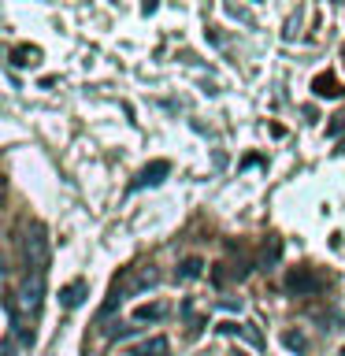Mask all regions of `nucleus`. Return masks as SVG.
<instances>
[{
  "label": "nucleus",
  "mask_w": 345,
  "mask_h": 356,
  "mask_svg": "<svg viewBox=\"0 0 345 356\" xmlns=\"http://www.w3.org/2000/svg\"><path fill=\"white\" fill-rule=\"evenodd\" d=\"M41 297H45V278L41 275H26V282L15 297H8V319H11V330L19 327V312L26 316H38L41 312Z\"/></svg>",
  "instance_id": "1"
},
{
  "label": "nucleus",
  "mask_w": 345,
  "mask_h": 356,
  "mask_svg": "<svg viewBox=\"0 0 345 356\" xmlns=\"http://www.w3.org/2000/svg\"><path fill=\"white\" fill-rule=\"evenodd\" d=\"M22 264L33 275H45V267H49V238H45L41 227H30L26 238H22Z\"/></svg>",
  "instance_id": "2"
},
{
  "label": "nucleus",
  "mask_w": 345,
  "mask_h": 356,
  "mask_svg": "<svg viewBox=\"0 0 345 356\" xmlns=\"http://www.w3.org/2000/svg\"><path fill=\"white\" fill-rule=\"evenodd\" d=\"M286 289H294V293H319L323 278L312 271V267H294V271L286 275Z\"/></svg>",
  "instance_id": "3"
},
{
  "label": "nucleus",
  "mask_w": 345,
  "mask_h": 356,
  "mask_svg": "<svg viewBox=\"0 0 345 356\" xmlns=\"http://www.w3.org/2000/svg\"><path fill=\"white\" fill-rule=\"evenodd\" d=\"M167 175H171V163H167V160H152L149 167H141V171H138V178H134V182H130V189L160 186L163 178H167Z\"/></svg>",
  "instance_id": "4"
},
{
  "label": "nucleus",
  "mask_w": 345,
  "mask_h": 356,
  "mask_svg": "<svg viewBox=\"0 0 345 356\" xmlns=\"http://www.w3.org/2000/svg\"><path fill=\"white\" fill-rule=\"evenodd\" d=\"M167 353H171V341L160 338V334H156V338H145L141 345L130 349V356H167Z\"/></svg>",
  "instance_id": "5"
},
{
  "label": "nucleus",
  "mask_w": 345,
  "mask_h": 356,
  "mask_svg": "<svg viewBox=\"0 0 345 356\" xmlns=\"http://www.w3.org/2000/svg\"><path fill=\"white\" fill-rule=\"evenodd\" d=\"M38 63H41L38 44H15L11 49V67H38Z\"/></svg>",
  "instance_id": "6"
},
{
  "label": "nucleus",
  "mask_w": 345,
  "mask_h": 356,
  "mask_svg": "<svg viewBox=\"0 0 345 356\" xmlns=\"http://www.w3.org/2000/svg\"><path fill=\"white\" fill-rule=\"evenodd\" d=\"M312 93H316V97H327V100H338V97H342V86H338V78H334V74H316Z\"/></svg>",
  "instance_id": "7"
},
{
  "label": "nucleus",
  "mask_w": 345,
  "mask_h": 356,
  "mask_svg": "<svg viewBox=\"0 0 345 356\" xmlns=\"http://www.w3.org/2000/svg\"><path fill=\"white\" fill-rule=\"evenodd\" d=\"M219 330H223V334H241V338L249 341V345H256V349H260V345H264V334L256 330L252 323H241V327H238V323H223Z\"/></svg>",
  "instance_id": "8"
},
{
  "label": "nucleus",
  "mask_w": 345,
  "mask_h": 356,
  "mask_svg": "<svg viewBox=\"0 0 345 356\" xmlns=\"http://www.w3.org/2000/svg\"><path fill=\"white\" fill-rule=\"evenodd\" d=\"M63 305L67 308H78V305H82V297H86V282H71V286H63Z\"/></svg>",
  "instance_id": "9"
},
{
  "label": "nucleus",
  "mask_w": 345,
  "mask_h": 356,
  "mask_svg": "<svg viewBox=\"0 0 345 356\" xmlns=\"http://www.w3.org/2000/svg\"><path fill=\"white\" fill-rule=\"evenodd\" d=\"M167 316V305H141V308H134V319L145 323V319H163Z\"/></svg>",
  "instance_id": "10"
},
{
  "label": "nucleus",
  "mask_w": 345,
  "mask_h": 356,
  "mask_svg": "<svg viewBox=\"0 0 345 356\" xmlns=\"http://www.w3.org/2000/svg\"><path fill=\"white\" fill-rule=\"evenodd\" d=\"M200 267H204V264H200L197 256H189V260L178 267V278H197V275H200Z\"/></svg>",
  "instance_id": "11"
},
{
  "label": "nucleus",
  "mask_w": 345,
  "mask_h": 356,
  "mask_svg": "<svg viewBox=\"0 0 345 356\" xmlns=\"http://www.w3.org/2000/svg\"><path fill=\"white\" fill-rule=\"evenodd\" d=\"M286 345H289V349H297V353H305V349H308V341H305V334H294V330H289V334H286Z\"/></svg>",
  "instance_id": "12"
},
{
  "label": "nucleus",
  "mask_w": 345,
  "mask_h": 356,
  "mask_svg": "<svg viewBox=\"0 0 345 356\" xmlns=\"http://www.w3.org/2000/svg\"><path fill=\"white\" fill-rule=\"evenodd\" d=\"M0 356H15V338H11V334L4 338V345H0Z\"/></svg>",
  "instance_id": "13"
},
{
  "label": "nucleus",
  "mask_w": 345,
  "mask_h": 356,
  "mask_svg": "<svg viewBox=\"0 0 345 356\" xmlns=\"http://www.w3.org/2000/svg\"><path fill=\"white\" fill-rule=\"evenodd\" d=\"M234 356H249V353H241V349H238V353H234Z\"/></svg>",
  "instance_id": "14"
},
{
  "label": "nucleus",
  "mask_w": 345,
  "mask_h": 356,
  "mask_svg": "<svg viewBox=\"0 0 345 356\" xmlns=\"http://www.w3.org/2000/svg\"><path fill=\"white\" fill-rule=\"evenodd\" d=\"M342 52H345V49H342Z\"/></svg>",
  "instance_id": "15"
}]
</instances>
